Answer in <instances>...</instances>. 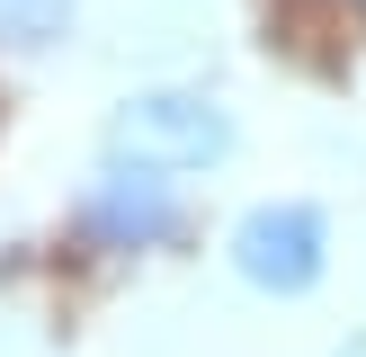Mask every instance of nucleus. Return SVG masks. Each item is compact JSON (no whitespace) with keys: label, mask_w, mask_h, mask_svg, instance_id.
<instances>
[{"label":"nucleus","mask_w":366,"mask_h":357,"mask_svg":"<svg viewBox=\"0 0 366 357\" xmlns=\"http://www.w3.org/2000/svg\"><path fill=\"white\" fill-rule=\"evenodd\" d=\"M232 152V107L206 89H134L107 107V161H143V170H214Z\"/></svg>","instance_id":"nucleus-1"},{"label":"nucleus","mask_w":366,"mask_h":357,"mask_svg":"<svg viewBox=\"0 0 366 357\" xmlns=\"http://www.w3.org/2000/svg\"><path fill=\"white\" fill-rule=\"evenodd\" d=\"M224 259H232V277H242V286L295 303V295H313L322 268H331V214H322L313 196H259V206L232 223Z\"/></svg>","instance_id":"nucleus-2"},{"label":"nucleus","mask_w":366,"mask_h":357,"mask_svg":"<svg viewBox=\"0 0 366 357\" xmlns=\"http://www.w3.org/2000/svg\"><path fill=\"white\" fill-rule=\"evenodd\" d=\"M81 232L99 250H161V241H179V188H170V170L107 161V170L81 188Z\"/></svg>","instance_id":"nucleus-3"},{"label":"nucleus","mask_w":366,"mask_h":357,"mask_svg":"<svg viewBox=\"0 0 366 357\" xmlns=\"http://www.w3.org/2000/svg\"><path fill=\"white\" fill-rule=\"evenodd\" d=\"M81 0H0V54H54Z\"/></svg>","instance_id":"nucleus-4"},{"label":"nucleus","mask_w":366,"mask_h":357,"mask_svg":"<svg viewBox=\"0 0 366 357\" xmlns=\"http://www.w3.org/2000/svg\"><path fill=\"white\" fill-rule=\"evenodd\" d=\"M331 357H366V321H357V331H349V339H340V348H331Z\"/></svg>","instance_id":"nucleus-5"}]
</instances>
